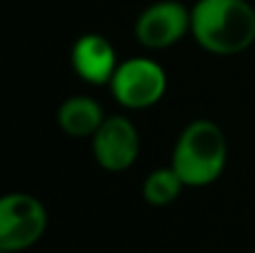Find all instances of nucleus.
Masks as SVG:
<instances>
[{
    "label": "nucleus",
    "instance_id": "nucleus-10",
    "mask_svg": "<svg viewBox=\"0 0 255 253\" xmlns=\"http://www.w3.org/2000/svg\"><path fill=\"white\" fill-rule=\"evenodd\" d=\"M2 253H7V251H2Z\"/></svg>",
    "mask_w": 255,
    "mask_h": 253
},
{
    "label": "nucleus",
    "instance_id": "nucleus-2",
    "mask_svg": "<svg viewBox=\"0 0 255 253\" xmlns=\"http://www.w3.org/2000/svg\"><path fill=\"white\" fill-rule=\"evenodd\" d=\"M229 159L226 137L217 124L197 119L181 130L170 166L184 186H208L222 175Z\"/></svg>",
    "mask_w": 255,
    "mask_h": 253
},
{
    "label": "nucleus",
    "instance_id": "nucleus-3",
    "mask_svg": "<svg viewBox=\"0 0 255 253\" xmlns=\"http://www.w3.org/2000/svg\"><path fill=\"white\" fill-rule=\"evenodd\" d=\"M47 229V211L38 197L9 193L0 200V251L18 253L40 240Z\"/></svg>",
    "mask_w": 255,
    "mask_h": 253
},
{
    "label": "nucleus",
    "instance_id": "nucleus-7",
    "mask_svg": "<svg viewBox=\"0 0 255 253\" xmlns=\"http://www.w3.org/2000/svg\"><path fill=\"white\" fill-rule=\"evenodd\" d=\"M70 61L74 72L90 85H106L117 72V54L112 43L101 34H85L72 45Z\"/></svg>",
    "mask_w": 255,
    "mask_h": 253
},
{
    "label": "nucleus",
    "instance_id": "nucleus-5",
    "mask_svg": "<svg viewBox=\"0 0 255 253\" xmlns=\"http://www.w3.org/2000/svg\"><path fill=\"white\" fill-rule=\"evenodd\" d=\"M141 139L134 124L121 115L108 117L92 137V152L103 170L121 173L136 161Z\"/></svg>",
    "mask_w": 255,
    "mask_h": 253
},
{
    "label": "nucleus",
    "instance_id": "nucleus-1",
    "mask_svg": "<svg viewBox=\"0 0 255 253\" xmlns=\"http://www.w3.org/2000/svg\"><path fill=\"white\" fill-rule=\"evenodd\" d=\"M190 31L206 52L233 56L255 40V9L247 0H197Z\"/></svg>",
    "mask_w": 255,
    "mask_h": 253
},
{
    "label": "nucleus",
    "instance_id": "nucleus-6",
    "mask_svg": "<svg viewBox=\"0 0 255 253\" xmlns=\"http://www.w3.org/2000/svg\"><path fill=\"white\" fill-rule=\"evenodd\" d=\"M190 31V11L177 0H161L139 13L134 36L148 49H166Z\"/></svg>",
    "mask_w": 255,
    "mask_h": 253
},
{
    "label": "nucleus",
    "instance_id": "nucleus-8",
    "mask_svg": "<svg viewBox=\"0 0 255 253\" xmlns=\"http://www.w3.org/2000/svg\"><path fill=\"white\" fill-rule=\"evenodd\" d=\"M103 121L101 106L90 97H72L58 108V126L70 137H94Z\"/></svg>",
    "mask_w": 255,
    "mask_h": 253
},
{
    "label": "nucleus",
    "instance_id": "nucleus-9",
    "mask_svg": "<svg viewBox=\"0 0 255 253\" xmlns=\"http://www.w3.org/2000/svg\"><path fill=\"white\" fill-rule=\"evenodd\" d=\"M184 182L175 173V168H157L143 182V200L150 206H168L179 197Z\"/></svg>",
    "mask_w": 255,
    "mask_h": 253
},
{
    "label": "nucleus",
    "instance_id": "nucleus-4",
    "mask_svg": "<svg viewBox=\"0 0 255 253\" xmlns=\"http://www.w3.org/2000/svg\"><path fill=\"white\" fill-rule=\"evenodd\" d=\"M166 72L150 58H130L117 67L110 81L115 99L124 108L143 110L150 108L166 92Z\"/></svg>",
    "mask_w": 255,
    "mask_h": 253
}]
</instances>
